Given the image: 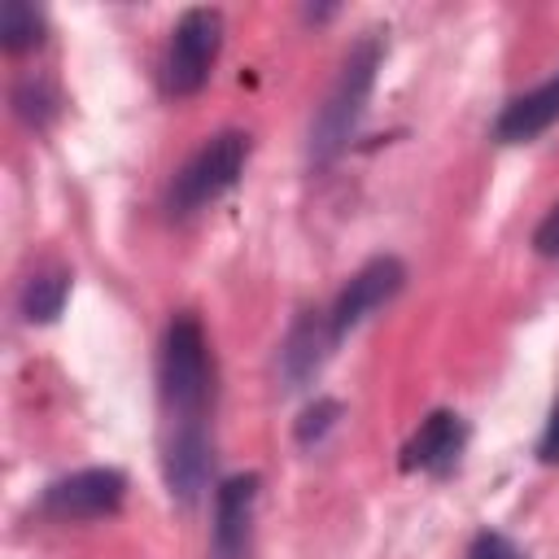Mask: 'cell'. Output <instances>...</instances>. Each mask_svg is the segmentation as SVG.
<instances>
[{"instance_id":"obj_11","label":"cell","mask_w":559,"mask_h":559,"mask_svg":"<svg viewBox=\"0 0 559 559\" xmlns=\"http://www.w3.org/2000/svg\"><path fill=\"white\" fill-rule=\"evenodd\" d=\"M336 349V336H332V323H328V314H301L297 323H293V332H288V341L280 345V371H284V380H288V389H297V384H306L319 367H323V358Z\"/></svg>"},{"instance_id":"obj_17","label":"cell","mask_w":559,"mask_h":559,"mask_svg":"<svg viewBox=\"0 0 559 559\" xmlns=\"http://www.w3.org/2000/svg\"><path fill=\"white\" fill-rule=\"evenodd\" d=\"M533 249L542 258H559V201L546 210V218L533 227Z\"/></svg>"},{"instance_id":"obj_3","label":"cell","mask_w":559,"mask_h":559,"mask_svg":"<svg viewBox=\"0 0 559 559\" xmlns=\"http://www.w3.org/2000/svg\"><path fill=\"white\" fill-rule=\"evenodd\" d=\"M249 162V135L245 131H218L210 135L170 179L166 188V210L170 218H188L197 210H205L210 201H218L245 170Z\"/></svg>"},{"instance_id":"obj_14","label":"cell","mask_w":559,"mask_h":559,"mask_svg":"<svg viewBox=\"0 0 559 559\" xmlns=\"http://www.w3.org/2000/svg\"><path fill=\"white\" fill-rule=\"evenodd\" d=\"M336 419H341V402H336V397H314V406H306L301 419H297V441H301V445L319 441Z\"/></svg>"},{"instance_id":"obj_9","label":"cell","mask_w":559,"mask_h":559,"mask_svg":"<svg viewBox=\"0 0 559 559\" xmlns=\"http://www.w3.org/2000/svg\"><path fill=\"white\" fill-rule=\"evenodd\" d=\"M467 445V424L459 411H432L402 445V472H450Z\"/></svg>"},{"instance_id":"obj_4","label":"cell","mask_w":559,"mask_h":559,"mask_svg":"<svg viewBox=\"0 0 559 559\" xmlns=\"http://www.w3.org/2000/svg\"><path fill=\"white\" fill-rule=\"evenodd\" d=\"M223 48V13L218 9H183L170 26L166 52H162V92L166 96H192L205 87L214 57Z\"/></svg>"},{"instance_id":"obj_12","label":"cell","mask_w":559,"mask_h":559,"mask_svg":"<svg viewBox=\"0 0 559 559\" xmlns=\"http://www.w3.org/2000/svg\"><path fill=\"white\" fill-rule=\"evenodd\" d=\"M70 297V271H39L22 288V314L31 323H52Z\"/></svg>"},{"instance_id":"obj_15","label":"cell","mask_w":559,"mask_h":559,"mask_svg":"<svg viewBox=\"0 0 559 559\" xmlns=\"http://www.w3.org/2000/svg\"><path fill=\"white\" fill-rule=\"evenodd\" d=\"M467 559H524L520 555V546L511 542V537H502V533H476L472 537V546H467Z\"/></svg>"},{"instance_id":"obj_10","label":"cell","mask_w":559,"mask_h":559,"mask_svg":"<svg viewBox=\"0 0 559 559\" xmlns=\"http://www.w3.org/2000/svg\"><path fill=\"white\" fill-rule=\"evenodd\" d=\"M555 122H559V70L546 83H537L533 92L507 100V109L493 122V140H502V144H528V140H537Z\"/></svg>"},{"instance_id":"obj_18","label":"cell","mask_w":559,"mask_h":559,"mask_svg":"<svg viewBox=\"0 0 559 559\" xmlns=\"http://www.w3.org/2000/svg\"><path fill=\"white\" fill-rule=\"evenodd\" d=\"M537 459H542V463H559V402L550 406L546 432H542V441H537Z\"/></svg>"},{"instance_id":"obj_5","label":"cell","mask_w":559,"mask_h":559,"mask_svg":"<svg viewBox=\"0 0 559 559\" xmlns=\"http://www.w3.org/2000/svg\"><path fill=\"white\" fill-rule=\"evenodd\" d=\"M127 498V476L118 467H83V472H70L61 480H52L39 498V511L48 520H61V524H79V520H100V515H114Z\"/></svg>"},{"instance_id":"obj_8","label":"cell","mask_w":559,"mask_h":559,"mask_svg":"<svg viewBox=\"0 0 559 559\" xmlns=\"http://www.w3.org/2000/svg\"><path fill=\"white\" fill-rule=\"evenodd\" d=\"M253 502H258V472H240V476H227L218 485V493H214L210 559H245L249 555Z\"/></svg>"},{"instance_id":"obj_1","label":"cell","mask_w":559,"mask_h":559,"mask_svg":"<svg viewBox=\"0 0 559 559\" xmlns=\"http://www.w3.org/2000/svg\"><path fill=\"white\" fill-rule=\"evenodd\" d=\"M157 389H162V411L166 428L175 424H205L214 406V358L205 328L197 314H175L162 332L157 349Z\"/></svg>"},{"instance_id":"obj_16","label":"cell","mask_w":559,"mask_h":559,"mask_svg":"<svg viewBox=\"0 0 559 559\" xmlns=\"http://www.w3.org/2000/svg\"><path fill=\"white\" fill-rule=\"evenodd\" d=\"M13 105H17V114H22V118L44 122V114L52 109V96H48L44 87H35V83H22V87L13 92Z\"/></svg>"},{"instance_id":"obj_7","label":"cell","mask_w":559,"mask_h":559,"mask_svg":"<svg viewBox=\"0 0 559 559\" xmlns=\"http://www.w3.org/2000/svg\"><path fill=\"white\" fill-rule=\"evenodd\" d=\"M210 463H214L210 424H175V428H166V441H162V476H166L170 498L197 502L201 489L210 485Z\"/></svg>"},{"instance_id":"obj_13","label":"cell","mask_w":559,"mask_h":559,"mask_svg":"<svg viewBox=\"0 0 559 559\" xmlns=\"http://www.w3.org/2000/svg\"><path fill=\"white\" fill-rule=\"evenodd\" d=\"M44 39V17L26 0H4L0 4V48L4 52H26Z\"/></svg>"},{"instance_id":"obj_6","label":"cell","mask_w":559,"mask_h":559,"mask_svg":"<svg viewBox=\"0 0 559 559\" xmlns=\"http://www.w3.org/2000/svg\"><path fill=\"white\" fill-rule=\"evenodd\" d=\"M402 284H406V266H402L393 253H380V258L362 262V266L345 280V288L336 293V301H332V310H328L332 336L341 341L345 332H354L367 314H376L380 306H389V301L402 293Z\"/></svg>"},{"instance_id":"obj_2","label":"cell","mask_w":559,"mask_h":559,"mask_svg":"<svg viewBox=\"0 0 559 559\" xmlns=\"http://www.w3.org/2000/svg\"><path fill=\"white\" fill-rule=\"evenodd\" d=\"M380 57H384L380 39L367 35V39H358V44L349 48V57L341 61V74H336V83L328 87V96H323V105H319V114H314V122H310V148H306V153H310V166H328V162L349 144V135H354V127H358V118H362V109H367V96H371V87H376Z\"/></svg>"}]
</instances>
